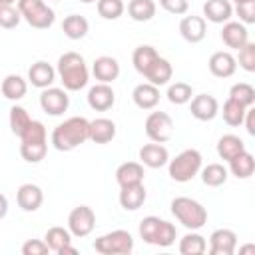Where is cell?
Segmentation results:
<instances>
[{"label": "cell", "instance_id": "obj_9", "mask_svg": "<svg viewBox=\"0 0 255 255\" xmlns=\"http://www.w3.org/2000/svg\"><path fill=\"white\" fill-rule=\"evenodd\" d=\"M18 12L36 30H48L56 20L54 10L44 0H18Z\"/></svg>", "mask_w": 255, "mask_h": 255}, {"label": "cell", "instance_id": "obj_27", "mask_svg": "<svg viewBox=\"0 0 255 255\" xmlns=\"http://www.w3.org/2000/svg\"><path fill=\"white\" fill-rule=\"evenodd\" d=\"M116 137V124L110 118H96L90 122V139L94 143H110Z\"/></svg>", "mask_w": 255, "mask_h": 255}, {"label": "cell", "instance_id": "obj_31", "mask_svg": "<svg viewBox=\"0 0 255 255\" xmlns=\"http://www.w3.org/2000/svg\"><path fill=\"white\" fill-rule=\"evenodd\" d=\"M229 163V171L237 177V179H249L251 175H253V171H255V157L245 149V151H241L239 155H235L231 161H227Z\"/></svg>", "mask_w": 255, "mask_h": 255}, {"label": "cell", "instance_id": "obj_45", "mask_svg": "<svg viewBox=\"0 0 255 255\" xmlns=\"http://www.w3.org/2000/svg\"><path fill=\"white\" fill-rule=\"evenodd\" d=\"M159 6H161L165 12L175 14V16L187 14V10H189V2H187V0H159Z\"/></svg>", "mask_w": 255, "mask_h": 255}, {"label": "cell", "instance_id": "obj_13", "mask_svg": "<svg viewBox=\"0 0 255 255\" xmlns=\"http://www.w3.org/2000/svg\"><path fill=\"white\" fill-rule=\"evenodd\" d=\"M237 249V233L233 229H215L209 235V253L211 255H233Z\"/></svg>", "mask_w": 255, "mask_h": 255}, {"label": "cell", "instance_id": "obj_12", "mask_svg": "<svg viewBox=\"0 0 255 255\" xmlns=\"http://www.w3.org/2000/svg\"><path fill=\"white\" fill-rule=\"evenodd\" d=\"M40 108L48 116H62L70 108V96L66 94L64 88H44L40 94Z\"/></svg>", "mask_w": 255, "mask_h": 255}, {"label": "cell", "instance_id": "obj_11", "mask_svg": "<svg viewBox=\"0 0 255 255\" xmlns=\"http://www.w3.org/2000/svg\"><path fill=\"white\" fill-rule=\"evenodd\" d=\"M96 227V213L90 205H78L70 211L68 215V231L82 239V237H88Z\"/></svg>", "mask_w": 255, "mask_h": 255}, {"label": "cell", "instance_id": "obj_10", "mask_svg": "<svg viewBox=\"0 0 255 255\" xmlns=\"http://www.w3.org/2000/svg\"><path fill=\"white\" fill-rule=\"evenodd\" d=\"M145 135L155 143H165L173 137V120L165 112H151L145 118Z\"/></svg>", "mask_w": 255, "mask_h": 255}, {"label": "cell", "instance_id": "obj_23", "mask_svg": "<svg viewBox=\"0 0 255 255\" xmlns=\"http://www.w3.org/2000/svg\"><path fill=\"white\" fill-rule=\"evenodd\" d=\"M131 100L139 110H153L159 104V88L149 82H141L133 88Z\"/></svg>", "mask_w": 255, "mask_h": 255}, {"label": "cell", "instance_id": "obj_26", "mask_svg": "<svg viewBox=\"0 0 255 255\" xmlns=\"http://www.w3.org/2000/svg\"><path fill=\"white\" fill-rule=\"evenodd\" d=\"M143 175H145L143 173V165L139 161H124L116 169V181H118L120 187L143 183Z\"/></svg>", "mask_w": 255, "mask_h": 255}, {"label": "cell", "instance_id": "obj_34", "mask_svg": "<svg viewBox=\"0 0 255 255\" xmlns=\"http://www.w3.org/2000/svg\"><path fill=\"white\" fill-rule=\"evenodd\" d=\"M199 173H201V181L207 187H219L227 181V167L221 163H207L205 167L201 165Z\"/></svg>", "mask_w": 255, "mask_h": 255}, {"label": "cell", "instance_id": "obj_25", "mask_svg": "<svg viewBox=\"0 0 255 255\" xmlns=\"http://www.w3.org/2000/svg\"><path fill=\"white\" fill-rule=\"evenodd\" d=\"M233 16V6L229 0H207L203 4V18L213 24H225Z\"/></svg>", "mask_w": 255, "mask_h": 255}, {"label": "cell", "instance_id": "obj_7", "mask_svg": "<svg viewBox=\"0 0 255 255\" xmlns=\"http://www.w3.org/2000/svg\"><path fill=\"white\" fill-rule=\"evenodd\" d=\"M203 165V157L197 149L189 147V149H183L181 153H177L173 159L167 161V171H169V177L177 183H185V181H191L199 169Z\"/></svg>", "mask_w": 255, "mask_h": 255}, {"label": "cell", "instance_id": "obj_51", "mask_svg": "<svg viewBox=\"0 0 255 255\" xmlns=\"http://www.w3.org/2000/svg\"><path fill=\"white\" fill-rule=\"evenodd\" d=\"M54 2H58V0H54Z\"/></svg>", "mask_w": 255, "mask_h": 255}, {"label": "cell", "instance_id": "obj_32", "mask_svg": "<svg viewBox=\"0 0 255 255\" xmlns=\"http://www.w3.org/2000/svg\"><path fill=\"white\" fill-rule=\"evenodd\" d=\"M155 2L153 0H129L128 2V14L135 22H149L155 16Z\"/></svg>", "mask_w": 255, "mask_h": 255}, {"label": "cell", "instance_id": "obj_43", "mask_svg": "<svg viewBox=\"0 0 255 255\" xmlns=\"http://www.w3.org/2000/svg\"><path fill=\"white\" fill-rule=\"evenodd\" d=\"M235 12H237L241 24H245V26H247V24H253V22H255V0L237 4V6H235Z\"/></svg>", "mask_w": 255, "mask_h": 255}, {"label": "cell", "instance_id": "obj_3", "mask_svg": "<svg viewBox=\"0 0 255 255\" xmlns=\"http://www.w3.org/2000/svg\"><path fill=\"white\" fill-rule=\"evenodd\" d=\"M56 74H58L64 90H68V92H78V90L86 88L88 80H90V72H88L86 60L78 52H64L58 58Z\"/></svg>", "mask_w": 255, "mask_h": 255}, {"label": "cell", "instance_id": "obj_29", "mask_svg": "<svg viewBox=\"0 0 255 255\" xmlns=\"http://www.w3.org/2000/svg\"><path fill=\"white\" fill-rule=\"evenodd\" d=\"M62 32L70 40H82L90 32V22L80 14H70L62 22Z\"/></svg>", "mask_w": 255, "mask_h": 255}, {"label": "cell", "instance_id": "obj_49", "mask_svg": "<svg viewBox=\"0 0 255 255\" xmlns=\"http://www.w3.org/2000/svg\"><path fill=\"white\" fill-rule=\"evenodd\" d=\"M16 0H0V4H14Z\"/></svg>", "mask_w": 255, "mask_h": 255}, {"label": "cell", "instance_id": "obj_42", "mask_svg": "<svg viewBox=\"0 0 255 255\" xmlns=\"http://www.w3.org/2000/svg\"><path fill=\"white\" fill-rule=\"evenodd\" d=\"M237 52H239V56L235 60L239 62V66L245 72H255V44L253 42H247Z\"/></svg>", "mask_w": 255, "mask_h": 255}, {"label": "cell", "instance_id": "obj_50", "mask_svg": "<svg viewBox=\"0 0 255 255\" xmlns=\"http://www.w3.org/2000/svg\"><path fill=\"white\" fill-rule=\"evenodd\" d=\"M80 2H84V4H92V2H98V0H80Z\"/></svg>", "mask_w": 255, "mask_h": 255}, {"label": "cell", "instance_id": "obj_38", "mask_svg": "<svg viewBox=\"0 0 255 255\" xmlns=\"http://www.w3.org/2000/svg\"><path fill=\"white\" fill-rule=\"evenodd\" d=\"M167 100L175 106H183V104H189V100L193 98V88L185 82H175L167 88Z\"/></svg>", "mask_w": 255, "mask_h": 255}, {"label": "cell", "instance_id": "obj_2", "mask_svg": "<svg viewBox=\"0 0 255 255\" xmlns=\"http://www.w3.org/2000/svg\"><path fill=\"white\" fill-rule=\"evenodd\" d=\"M86 139H90V122L82 116H72L64 120L54 128L50 135V141L58 151H72Z\"/></svg>", "mask_w": 255, "mask_h": 255}, {"label": "cell", "instance_id": "obj_44", "mask_svg": "<svg viewBox=\"0 0 255 255\" xmlns=\"http://www.w3.org/2000/svg\"><path fill=\"white\" fill-rule=\"evenodd\" d=\"M48 251H50V247L42 239H28L22 245V255H46Z\"/></svg>", "mask_w": 255, "mask_h": 255}, {"label": "cell", "instance_id": "obj_5", "mask_svg": "<svg viewBox=\"0 0 255 255\" xmlns=\"http://www.w3.org/2000/svg\"><path fill=\"white\" fill-rule=\"evenodd\" d=\"M139 237L155 247H169L175 243L177 229L173 223L157 217V215H147L139 221Z\"/></svg>", "mask_w": 255, "mask_h": 255}, {"label": "cell", "instance_id": "obj_16", "mask_svg": "<svg viewBox=\"0 0 255 255\" xmlns=\"http://www.w3.org/2000/svg\"><path fill=\"white\" fill-rule=\"evenodd\" d=\"M207 68L215 78H231L235 74V70H237V60H235V56L231 52L219 50V52H213L209 56Z\"/></svg>", "mask_w": 255, "mask_h": 255}, {"label": "cell", "instance_id": "obj_1", "mask_svg": "<svg viewBox=\"0 0 255 255\" xmlns=\"http://www.w3.org/2000/svg\"><path fill=\"white\" fill-rule=\"evenodd\" d=\"M131 64H133V68H135L149 84H153V86H157V88L169 84V80H171V76H173L171 64H169L165 58H161V56L155 52V48L149 46V44H141V46H137V48L133 50V54H131Z\"/></svg>", "mask_w": 255, "mask_h": 255}, {"label": "cell", "instance_id": "obj_46", "mask_svg": "<svg viewBox=\"0 0 255 255\" xmlns=\"http://www.w3.org/2000/svg\"><path fill=\"white\" fill-rule=\"evenodd\" d=\"M243 124H245V129L249 135H255V108L249 106L247 112H245V118H243Z\"/></svg>", "mask_w": 255, "mask_h": 255}, {"label": "cell", "instance_id": "obj_14", "mask_svg": "<svg viewBox=\"0 0 255 255\" xmlns=\"http://www.w3.org/2000/svg\"><path fill=\"white\" fill-rule=\"evenodd\" d=\"M189 112L199 122H211L219 114V104L209 94H197L189 100Z\"/></svg>", "mask_w": 255, "mask_h": 255}, {"label": "cell", "instance_id": "obj_8", "mask_svg": "<svg viewBox=\"0 0 255 255\" xmlns=\"http://www.w3.org/2000/svg\"><path fill=\"white\" fill-rule=\"evenodd\" d=\"M94 249L100 255H129L133 251V237L126 229H114L96 237Z\"/></svg>", "mask_w": 255, "mask_h": 255}, {"label": "cell", "instance_id": "obj_6", "mask_svg": "<svg viewBox=\"0 0 255 255\" xmlns=\"http://www.w3.org/2000/svg\"><path fill=\"white\" fill-rule=\"evenodd\" d=\"M171 213L189 231H197L207 223V209L197 199L185 195H179L171 201Z\"/></svg>", "mask_w": 255, "mask_h": 255}, {"label": "cell", "instance_id": "obj_35", "mask_svg": "<svg viewBox=\"0 0 255 255\" xmlns=\"http://www.w3.org/2000/svg\"><path fill=\"white\" fill-rule=\"evenodd\" d=\"M44 241L48 243L50 251L60 253V251H62L66 245H70V243H72V233H70L68 229L60 227V225H54V227H50V229L46 231Z\"/></svg>", "mask_w": 255, "mask_h": 255}, {"label": "cell", "instance_id": "obj_36", "mask_svg": "<svg viewBox=\"0 0 255 255\" xmlns=\"http://www.w3.org/2000/svg\"><path fill=\"white\" fill-rule=\"evenodd\" d=\"M245 112H247V108H245L243 104H239V102L227 98L225 104H223V112H221V114H223V120H225L227 126H231V128H239V126H243Z\"/></svg>", "mask_w": 255, "mask_h": 255}, {"label": "cell", "instance_id": "obj_48", "mask_svg": "<svg viewBox=\"0 0 255 255\" xmlns=\"http://www.w3.org/2000/svg\"><path fill=\"white\" fill-rule=\"evenodd\" d=\"M229 2H235V6H237V4H243V2H249V0H229Z\"/></svg>", "mask_w": 255, "mask_h": 255}, {"label": "cell", "instance_id": "obj_15", "mask_svg": "<svg viewBox=\"0 0 255 255\" xmlns=\"http://www.w3.org/2000/svg\"><path fill=\"white\" fill-rule=\"evenodd\" d=\"M116 104V92L110 84L98 82L96 86L90 88L88 92V106L96 112H108Z\"/></svg>", "mask_w": 255, "mask_h": 255}, {"label": "cell", "instance_id": "obj_17", "mask_svg": "<svg viewBox=\"0 0 255 255\" xmlns=\"http://www.w3.org/2000/svg\"><path fill=\"white\" fill-rule=\"evenodd\" d=\"M16 201L22 211H28V213L38 211L44 201V191L36 183H22L16 191Z\"/></svg>", "mask_w": 255, "mask_h": 255}, {"label": "cell", "instance_id": "obj_24", "mask_svg": "<svg viewBox=\"0 0 255 255\" xmlns=\"http://www.w3.org/2000/svg\"><path fill=\"white\" fill-rule=\"evenodd\" d=\"M120 205L126 209V211H137L145 199H147V191L143 187V183H135V185H126V187H120Z\"/></svg>", "mask_w": 255, "mask_h": 255}, {"label": "cell", "instance_id": "obj_18", "mask_svg": "<svg viewBox=\"0 0 255 255\" xmlns=\"http://www.w3.org/2000/svg\"><path fill=\"white\" fill-rule=\"evenodd\" d=\"M179 34L185 42L189 44H197L205 38L207 34V22L203 16H183L179 22Z\"/></svg>", "mask_w": 255, "mask_h": 255}, {"label": "cell", "instance_id": "obj_33", "mask_svg": "<svg viewBox=\"0 0 255 255\" xmlns=\"http://www.w3.org/2000/svg\"><path fill=\"white\" fill-rule=\"evenodd\" d=\"M207 251V241L203 235L189 231L179 239V253L181 255H203Z\"/></svg>", "mask_w": 255, "mask_h": 255}, {"label": "cell", "instance_id": "obj_4", "mask_svg": "<svg viewBox=\"0 0 255 255\" xmlns=\"http://www.w3.org/2000/svg\"><path fill=\"white\" fill-rule=\"evenodd\" d=\"M48 153V131L38 120H32L28 129L20 135V155L28 163H40Z\"/></svg>", "mask_w": 255, "mask_h": 255}, {"label": "cell", "instance_id": "obj_28", "mask_svg": "<svg viewBox=\"0 0 255 255\" xmlns=\"http://www.w3.org/2000/svg\"><path fill=\"white\" fill-rule=\"evenodd\" d=\"M241 151H245V143H243V139L239 135L225 133V135L219 137V141H217V155L223 161H231Z\"/></svg>", "mask_w": 255, "mask_h": 255}, {"label": "cell", "instance_id": "obj_21", "mask_svg": "<svg viewBox=\"0 0 255 255\" xmlns=\"http://www.w3.org/2000/svg\"><path fill=\"white\" fill-rule=\"evenodd\" d=\"M221 40L227 48H233V50H239L243 44L249 42V30L245 24L241 22H225L223 24V30H221Z\"/></svg>", "mask_w": 255, "mask_h": 255}, {"label": "cell", "instance_id": "obj_41", "mask_svg": "<svg viewBox=\"0 0 255 255\" xmlns=\"http://www.w3.org/2000/svg\"><path fill=\"white\" fill-rule=\"evenodd\" d=\"M22 16L18 12V8H14V4H0V28L4 30H12L20 24Z\"/></svg>", "mask_w": 255, "mask_h": 255}, {"label": "cell", "instance_id": "obj_19", "mask_svg": "<svg viewBox=\"0 0 255 255\" xmlns=\"http://www.w3.org/2000/svg\"><path fill=\"white\" fill-rule=\"evenodd\" d=\"M139 161H141V165H145V167L159 169V167L167 165V161H169V151H167V147H165L163 143L151 141V143H145V145L139 147Z\"/></svg>", "mask_w": 255, "mask_h": 255}, {"label": "cell", "instance_id": "obj_37", "mask_svg": "<svg viewBox=\"0 0 255 255\" xmlns=\"http://www.w3.org/2000/svg\"><path fill=\"white\" fill-rule=\"evenodd\" d=\"M8 122H10V131L20 137V135L28 129V126L32 124V118H30V114L26 112V108H22V106H12V108H10Z\"/></svg>", "mask_w": 255, "mask_h": 255}, {"label": "cell", "instance_id": "obj_40", "mask_svg": "<svg viewBox=\"0 0 255 255\" xmlns=\"http://www.w3.org/2000/svg\"><path fill=\"white\" fill-rule=\"evenodd\" d=\"M96 8L104 20H118L124 14L126 4H124V0H98Z\"/></svg>", "mask_w": 255, "mask_h": 255}, {"label": "cell", "instance_id": "obj_22", "mask_svg": "<svg viewBox=\"0 0 255 255\" xmlns=\"http://www.w3.org/2000/svg\"><path fill=\"white\" fill-rule=\"evenodd\" d=\"M92 74L102 84H112L120 76V64L112 56H100L92 64Z\"/></svg>", "mask_w": 255, "mask_h": 255}, {"label": "cell", "instance_id": "obj_30", "mask_svg": "<svg viewBox=\"0 0 255 255\" xmlns=\"http://www.w3.org/2000/svg\"><path fill=\"white\" fill-rule=\"evenodd\" d=\"M26 92H28V82H26L22 76H18V74H8V76L2 80V94H4L6 100L18 102V100H22V98L26 96Z\"/></svg>", "mask_w": 255, "mask_h": 255}, {"label": "cell", "instance_id": "obj_20", "mask_svg": "<svg viewBox=\"0 0 255 255\" xmlns=\"http://www.w3.org/2000/svg\"><path fill=\"white\" fill-rule=\"evenodd\" d=\"M28 82L40 90L50 88L56 82V68H52V64L44 60H38L28 68Z\"/></svg>", "mask_w": 255, "mask_h": 255}, {"label": "cell", "instance_id": "obj_39", "mask_svg": "<svg viewBox=\"0 0 255 255\" xmlns=\"http://www.w3.org/2000/svg\"><path fill=\"white\" fill-rule=\"evenodd\" d=\"M229 98L243 104L245 108L253 106L255 104V88L247 82H239V84H233L231 90H229Z\"/></svg>", "mask_w": 255, "mask_h": 255}, {"label": "cell", "instance_id": "obj_47", "mask_svg": "<svg viewBox=\"0 0 255 255\" xmlns=\"http://www.w3.org/2000/svg\"><path fill=\"white\" fill-rule=\"evenodd\" d=\"M8 213V199L4 193H0V219H4Z\"/></svg>", "mask_w": 255, "mask_h": 255}]
</instances>
